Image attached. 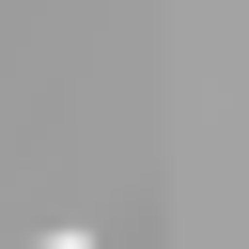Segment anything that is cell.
<instances>
[{
    "instance_id": "obj_1",
    "label": "cell",
    "mask_w": 249,
    "mask_h": 249,
    "mask_svg": "<svg viewBox=\"0 0 249 249\" xmlns=\"http://www.w3.org/2000/svg\"><path fill=\"white\" fill-rule=\"evenodd\" d=\"M31 249H93V233H31Z\"/></svg>"
}]
</instances>
